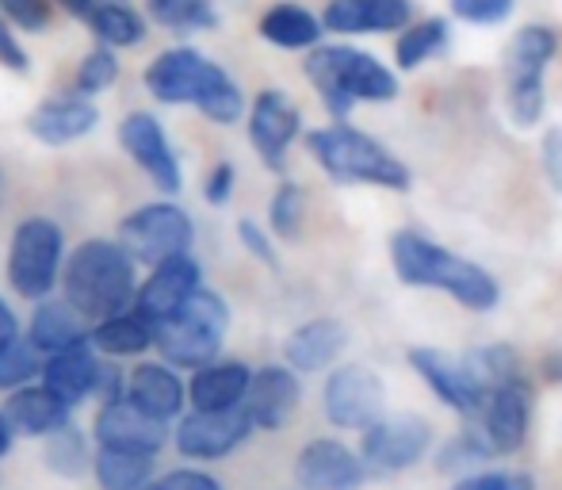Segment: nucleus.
I'll return each mask as SVG.
<instances>
[{
    "label": "nucleus",
    "mask_w": 562,
    "mask_h": 490,
    "mask_svg": "<svg viewBox=\"0 0 562 490\" xmlns=\"http://www.w3.org/2000/svg\"><path fill=\"white\" fill-rule=\"evenodd\" d=\"M391 260L402 283H409V288H440L463 307H471V311H490V307H497V296H502L497 280L486 268L467 257H456L445 245L429 242L417 231L394 234Z\"/></svg>",
    "instance_id": "obj_1"
},
{
    "label": "nucleus",
    "mask_w": 562,
    "mask_h": 490,
    "mask_svg": "<svg viewBox=\"0 0 562 490\" xmlns=\"http://www.w3.org/2000/svg\"><path fill=\"white\" fill-rule=\"evenodd\" d=\"M66 303L81 319L108 322L134 299V257L115 242H85L66 265Z\"/></svg>",
    "instance_id": "obj_2"
},
{
    "label": "nucleus",
    "mask_w": 562,
    "mask_h": 490,
    "mask_svg": "<svg viewBox=\"0 0 562 490\" xmlns=\"http://www.w3.org/2000/svg\"><path fill=\"white\" fill-rule=\"evenodd\" d=\"M306 77L322 92V104L329 108V115H337V120H345L360 100L386 104V100L398 97V77L356 46H318L306 58Z\"/></svg>",
    "instance_id": "obj_3"
},
{
    "label": "nucleus",
    "mask_w": 562,
    "mask_h": 490,
    "mask_svg": "<svg viewBox=\"0 0 562 490\" xmlns=\"http://www.w3.org/2000/svg\"><path fill=\"white\" fill-rule=\"evenodd\" d=\"M311 154L334 180H360V185H379L391 192H406L409 169L371 134L352 131V126H326L306 138Z\"/></svg>",
    "instance_id": "obj_4"
},
{
    "label": "nucleus",
    "mask_w": 562,
    "mask_h": 490,
    "mask_svg": "<svg viewBox=\"0 0 562 490\" xmlns=\"http://www.w3.org/2000/svg\"><path fill=\"white\" fill-rule=\"evenodd\" d=\"M229 326V311L223 296L215 291H195L172 319L157 322V349L169 365L177 368H207L215 365L223 337Z\"/></svg>",
    "instance_id": "obj_5"
},
{
    "label": "nucleus",
    "mask_w": 562,
    "mask_h": 490,
    "mask_svg": "<svg viewBox=\"0 0 562 490\" xmlns=\"http://www.w3.org/2000/svg\"><path fill=\"white\" fill-rule=\"evenodd\" d=\"M559 51V35L551 27H525L513 35L509 43V62H505V74H509V115L517 126H536L543 115V74H548V62Z\"/></svg>",
    "instance_id": "obj_6"
},
{
    "label": "nucleus",
    "mask_w": 562,
    "mask_h": 490,
    "mask_svg": "<svg viewBox=\"0 0 562 490\" xmlns=\"http://www.w3.org/2000/svg\"><path fill=\"white\" fill-rule=\"evenodd\" d=\"M61 226L50 219H27L15 226L12 249H8V283L20 291L23 299H43L58 283L61 268Z\"/></svg>",
    "instance_id": "obj_7"
},
{
    "label": "nucleus",
    "mask_w": 562,
    "mask_h": 490,
    "mask_svg": "<svg viewBox=\"0 0 562 490\" xmlns=\"http://www.w3.org/2000/svg\"><path fill=\"white\" fill-rule=\"evenodd\" d=\"M192 219L172 203H149L138 208L134 215L123 219L119 226V245L131 253L134 260L146 265H161L169 257H180L192 245Z\"/></svg>",
    "instance_id": "obj_8"
},
{
    "label": "nucleus",
    "mask_w": 562,
    "mask_h": 490,
    "mask_svg": "<svg viewBox=\"0 0 562 490\" xmlns=\"http://www.w3.org/2000/svg\"><path fill=\"white\" fill-rule=\"evenodd\" d=\"M409 365L417 368V376L437 391V399H445L451 410L459 414H482L490 402L494 387L486 383L479 365L471 360H459L445 349H414L409 353Z\"/></svg>",
    "instance_id": "obj_9"
},
{
    "label": "nucleus",
    "mask_w": 562,
    "mask_h": 490,
    "mask_svg": "<svg viewBox=\"0 0 562 490\" xmlns=\"http://www.w3.org/2000/svg\"><path fill=\"white\" fill-rule=\"evenodd\" d=\"M429 445H432V430L425 417L394 414V417H379L371 430H363L360 456L375 471H406L429 453Z\"/></svg>",
    "instance_id": "obj_10"
},
{
    "label": "nucleus",
    "mask_w": 562,
    "mask_h": 490,
    "mask_svg": "<svg viewBox=\"0 0 562 490\" xmlns=\"http://www.w3.org/2000/svg\"><path fill=\"white\" fill-rule=\"evenodd\" d=\"M215 62H207L192 46H177V51L157 54V62L146 69V89L154 92L161 104H195L207 97L211 85L223 77Z\"/></svg>",
    "instance_id": "obj_11"
},
{
    "label": "nucleus",
    "mask_w": 562,
    "mask_h": 490,
    "mask_svg": "<svg viewBox=\"0 0 562 490\" xmlns=\"http://www.w3.org/2000/svg\"><path fill=\"white\" fill-rule=\"evenodd\" d=\"M257 430L245 407L234 410H192L177 425V448L188 460H223Z\"/></svg>",
    "instance_id": "obj_12"
},
{
    "label": "nucleus",
    "mask_w": 562,
    "mask_h": 490,
    "mask_svg": "<svg viewBox=\"0 0 562 490\" xmlns=\"http://www.w3.org/2000/svg\"><path fill=\"white\" fill-rule=\"evenodd\" d=\"M326 417L340 430H371L383 417V379L363 365H345L326 383Z\"/></svg>",
    "instance_id": "obj_13"
},
{
    "label": "nucleus",
    "mask_w": 562,
    "mask_h": 490,
    "mask_svg": "<svg viewBox=\"0 0 562 490\" xmlns=\"http://www.w3.org/2000/svg\"><path fill=\"white\" fill-rule=\"evenodd\" d=\"M295 476L303 490H360L368 479V464L340 441L318 437L299 453Z\"/></svg>",
    "instance_id": "obj_14"
},
{
    "label": "nucleus",
    "mask_w": 562,
    "mask_h": 490,
    "mask_svg": "<svg viewBox=\"0 0 562 490\" xmlns=\"http://www.w3.org/2000/svg\"><path fill=\"white\" fill-rule=\"evenodd\" d=\"M97 441L100 448H131V453H157L169 441L161 417L146 414L138 402L119 399L104 402L97 414Z\"/></svg>",
    "instance_id": "obj_15"
},
{
    "label": "nucleus",
    "mask_w": 562,
    "mask_h": 490,
    "mask_svg": "<svg viewBox=\"0 0 562 490\" xmlns=\"http://www.w3.org/2000/svg\"><path fill=\"white\" fill-rule=\"evenodd\" d=\"M299 123H303L299 120V108L280 89H265L257 97L249 115V138L268 169H283V157H288V146L295 142Z\"/></svg>",
    "instance_id": "obj_16"
},
{
    "label": "nucleus",
    "mask_w": 562,
    "mask_h": 490,
    "mask_svg": "<svg viewBox=\"0 0 562 490\" xmlns=\"http://www.w3.org/2000/svg\"><path fill=\"white\" fill-rule=\"evenodd\" d=\"M119 142L123 149L142 165V169L154 177V185L161 192H180V165H177V154H172L169 138H165L161 123L146 112H134L131 120L119 126Z\"/></svg>",
    "instance_id": "obj_17"
},
{
    "label": "nucleus",
    "mask_w": 562,
    "mask_h": 490,
    "mask_svg": "<svg viewBox=\"0 0 562 490\" xmlns=\"http://www.w3.org/2000/svg\"><path fill=\"white\" fill-rule=\"evenodd\" d=\"M299 399H303V387H299L295 368L268 365V368L252 371L249 394H245V410H249L257 430L276 433L291 422V414L299 410Z\"/></svg>",
    "instance_id": "obj_18"
},
{
    "label": "nucleus",
    "mask_w": 562,
    "mask_h": 490,
    "mask_svg": "<svg viewBox=\"0 0 562 490\" xmlns=\"http://www.w3.org/2000/svg\"><path fill=\"white\" fill-rule=\"evenodd\" d=\"M200 291V265H195L188 253L180 257H169L154 268V276L146 280V288L138 291V307L149 322H165L188 303V299Z\"/></svg>",
    "instance_id": "obj_19"
},
{
    "label": "nucleus",
    "mask_w": 562,
    "mask_h": 490,
    "mask_svg": "<svg viewBox=\"0 0 562 490\" xmlns=\"http://www.w3.org/2000/svg\"><path fill=\"white\" fill-rule=\"evenodd\" d=\"M409 15H414L409 0H329L322 23L337 35H375V31L406 27Z\"/></svg>",
    "instance_id": "obj_20"
},
{
    "label": "nucleus",
    "mask_w": 562,
    "mask_h": 490,
    "mask_svg": "<svg viewBox=\"0 0 562 490\" xmlns=\"http://www.w3.org/2000/svg\"><path fill=\"white\" fill-rule=\"evenodd\" d=\"M528 414H532V402H528V387L520 383H502L490 391L486 402V441L494 445V453H520L528 441Z\"/></svg>",
    "instance_id": "obj_21"
},
{
    "label": "nucleus",
    "mask_w": 562,
    "mask_h": 490,
    "mask_svg": "<svg viewBox=\"0 0 562 490\" xmlns=\"http://www.w3.org/2000/svg\"><path fill=\"white\" fill-rule=\"evenodd\" d=\"M104 365L97 360V353L89 345H77V349L54 353L43 365V387L58 394L66 407H77L85 399H97V383Z\"/></svg>",
    "instance_id": "obj_22"
},
{
    "label": "nucleus",
    "mask_w": 562,
    "mask_h": 490,
    "mask_svg": "<svg viewBox=\"0 0 562 490\" xmlns=\"http://www.w3.org/2000/svg\"><path fill=\"white\" fill-rule=\"evenodd\" d=\"M100 112L89 104L85 97H66V100H46L31 112L27 131L35 134L43 146H66V142H77L97 126Z\"/></svg>",
    "instance_id": "obj_23"
},
{
    "label": "nucleus",
    "mask_w": 562,
    "mask_h": 490,
    "mask_svg": "<svg viewBox=\"0 0 562 490\" xmlns=\"http://www.w3.org/2000/svg\"><path fill=\"white\" fill-rule=\"evenodd\" d=\"M252 371L241 360H223V365H207L192 376L188 383V399L195 410H234L245 407Z\"/></svg>",
    "instance_id": "obj_24"
},
{
    "label": "nucleus",
    "mask_w": 562,
    "mask_h": 490,
    "mask_svg": "<svg viewBox=\"0 0 562 490\" xmlns=\"http://www.w3.org/2000/svg\"><path fill=\"white\" fill-rule=\"evenodd\" d=\"M8 422L23 437H50L69 425V407L46 387H20L4 407Z\"/></svg>",
    "instance_id": "obj_25"
},
{
    "label": "nucleus",
    "mask_w": 562,
    "mask_h": 490,
    "mask_svg": "<svg viewBox=\"0 0 562 490\" xmlns=\"http://www.w3.org/2000/svg\"><path fill=\"white\" fill-rule=\"evenodd\" d=\"M126 399L138 402L146 414L169 422V417H177L184 410L188 387L180 383V376L169 365H142L126 379Z\"/></svg>",
    "instance_id": "obj_26"
},
{
    "label": "nucleus",
    "mask_w": 562,
    "mask_h": 490,
    "mask_svg": "<svg viewBox=\"0 0 562 490\" xmlns=\"http://www.w3.org/2000/svg\"><path fill=\"white\" fill-rule=\"evenodd\" d=\"M348 334L337 319H314L306 326H299L295 334L283 345V357H288V368L295 371H318L329 368L345 349Z\"/></svg>",
    "instance_id": "obj_27"
},
{
    "label": "nucleus",
    "mask_w": 562,
    "mask_h": 490,
    "mask_svg": "<svg viewBox=\"0 0 562 490\" xmlns=\"http://www.w3.org/2000/svg\"><path fill=\"white\" fill-rule=\"evenodd\" d=\"M31 342H35L38 353H66L77 349V345H89L92 334H85L81 314L74 311L69 303H43L31 319Z\"/></svg>",
    "instance_id": "obj_28"
},
{
    "label": "nucleus",
    "mask_w": 562,
    "mask_h": 490,
    "mask_svg": "<svg viewBox=\"0 0 562 490\" xmlns=\"http://www.w3.org/2000/svg\"><path fill=\"white\" fill-rule=\"evenodd\" d=\"M92 345L108 357H138L149 345H157V322H149L142 311H123L108 322H97Z\"/></svg>",
    "instance_id": "obj_29"
},
{
    "label": "nucleus",
    "mask_w": 562,
    "mask_h": 490,
    "mask_svg": "<svg viewBox=\"0 0 562 490\" xmlns=\"http://www.w3.org/2000/svg\"><path fill=\"white\" fill-rule=\"evenodd\" d=\"M260 35L272 46H283V51H306V46H314L322 38V20L299 4H280L272 12H265Z\"/></svg>",
    "instance_id": "obj_30"
},
{
    "label": "nucleus",
    "mask_w": 562,
    "mask_h": 490,
    "mask_svg": "<svg viewBox=\"0 0 562 490\" xmlns=\"http://www.w3.org/2000/svg\"><path fill=\"white\" fill-rule=\"evenodd\" d=\"M100 490H138L154 476V453H131V448H100L92 460Z\"/></svg>",
    "instance_id": "obj_31"
},
{
    "label": "nucleus",
    "mask_w": 562,
    "mask_h": 490,
    "mask_svg": "<svg viewBox=\"0 0 562 490\" xmlns=\"http://www.w3.org/2000/svg\"><path fill=\"white\" fill-rule=\"evenodd\" d=\"M89 23L108 46H134V43H142V35H146L138 12H134L126 0H97Z\"/></svg>",
    "instance_id": "obj_32"
},
{
    "label": "nucleus",
    "mask_w": 562,
    "mask_h": 490,
    "mask_svg": "<svg viewBox=\"0 0 562 490\" xmlns=\"http://www.w3.org/2000/svg\"><path fill=\"white\" fill-rule=\"evenodd\" d=\"M89 464H92L89 441H85V433L77 430V425H66V430H58V433L46 437V468H50L54 476L81 479Z\"/></svg>",
    "instance_id": "obj_33"
},
{
    "label": "nucleus",
    "mask_w": 562,
    "mask_h": 490,
    "mask_svg": "<svg viewBox=\"0 0 562 490\" xmlns=\"http://www.w3.org/2000/svg\"><path fill=\"white\" fill-rule=\"evenodd\" d=\"M149 15L172 31H207L218 23L211 0H146Z\"/></svg>",
    "instance_id": "obj_34"
},
{
    "label": "nucleus",
    "mask_w": 562,
    "mask_h": 490,
    "mask_svg": "<svg viewBox=\"0 0 562 490\" xmlns=\"http://www.w3.org/2000/svg\"><path fill=\"white\" fill-rule=\"evenodd\" d=\"M38 371H43V365H38V349L31 337L15 334L12 342L0 345V391H20Z\"/></svg>",
    "instance_id": "obj_35"
},
{
    "label": "nucleus",
    "mask_w": 562,
    "mask_h": 490,
    "mask_svg": "<svg viewBox=\"0 0 562 490\" xmlns=\"http://www.w3.org/2000/svg\"><path fill=\"white\" fill-rule=\"evenodd\" d=\"M445 38H448V23L445 20H425V23H417V27L402 31L398 46H394V58H398L402 69H414V66H422L432 51H440V46H445Z\"/></svg>",
    "instance_id": "obj_36"
},
{
    "label": "nucleus",
    "mask_w": 562,
    "mask_h": 490,
    "mask_svg": "<svg viewBox=\"0 0 562 490\" xmlns=\"http://www.w3.org/2000/svg\"><path fill=\"white\" fill-rule=\"evenodd\" d=\"M490 456H494V445H490L486 437H479V433H459L456 441H448V445L440 448L437 468L440 471H467V468L486 464Z\"/></svg>",
    "instance_id": "obj_37"
},
{
    "label": "nucleus",
    "mask_w": 562,
    "mask_h": 490,
    "mask_svg": "<svg viewBox=\"0 0 562 490\" xmlns=\"http://www.w3.org/2000/svg\"><path fill=\"white\" fill-rule=\"evenodd\" d=\"M241 108H245V100H241V89H237L234 81L223 74L215 85L207 89V97L200 100V112L207 115V120H215V123H237L241 120Z\"/></svg>",
    "instance_id": "obj_38"
},
{
    "label": "nucleus",
    "mask_w": 562,
    "mask_h": 490,
    "mask_svg": "<svg viewBox=\"0 0 562 490\" xmlns=\"http://www.w3.org/2000/svg\"><path fill=\"white\" fill-rule=\"evenodd\" d=\"M119 77V62L112 51H92L89 58L81 62V69H77V92L81 97H92V92H104L108 85H112Z\"/></svg>",
    "instance_id": "obj_39"
},
{
    "label": "nucleus",
    "mask_w": 562,
    "mask_h": 490,
    "mask_svg": "<svg viewBox=\"0 0 562 490\" xmlns=\"http://www.w3.org/2000/svg\"><path fill=\"white\" fill-rule=\"evenodd\" d=\"M299 226H303V188L280 185V192L272 196V231L280 238H295Z\"/></svg>",
    "instance_id": "obj_40"
},
{
    "label": "nucleus",
    "mask_w": 562,
    "mask_h": 490,
    "mask_svg": "<svg viewBox=\"0 0 562 490\" xmlns=\"http://www.w3.org/2000/svg\"><path fill=\"white\" fill-rule=\"evenodd\" d=\"M451 490H536V483L525 471H482V476H467Z\"/></svg>",
    "instance_id": "obj_41"
},
{
    "label": "nucleus",
    "mask_w": 562,
    "mask_h": 490,
    "mask_svg": "<svg viewBox=\"0 0 562 490\" xmlns=\"http://www.w3.org/2000/svg\"><path fill=\"white\" fill-rule=\"evenodd\" d=\"M451 12L467 23H502L513 12V0H451Z\"/></svg>",
    "instance_id": "obj_42"
},
{
    "label": "nucleus",
    "mask_w": 562,
    "mask_h": 490,
    "mask_svg": "<svg viewBox=\"0 0 562 490\" xmlns=\"http://www.w3.org/2000/svg\"><path fill=\"white\" fill-rule=\"evenodd\" d=\"M0 8H4L8 20L20 23L23 31H43L46 20H50L46 0H0Z\"/></svg>",
    "instance_id": "obj_43"
},
{
    "label": "nucleus",
    "mask_w": 562,
    "mask_h": 490,
    "mask_svg": "<svg viewBox=\"0 0 562 490\" xmlns=\"http://www.w3.org/2000/svg\"><path fill=\"white\" fill-rule=\"evenodd\" d=\"M157 490H223L215 476L207 471H195V468H177L157 483Z\"/></svg>",
    "instance_id": "obj_44"
},
{
    "label": "nucleus",
    "mask_w": 562,
    "mask_h": 490,
    "mask_svg": "<svg viewBox=\"0 0 562 490\" xmlns=\"http://www.w3.org/2000/svg\"><path fill=\"white\" fill-rule=\"evenodd\" d=\"M543 169L548 180L562 192V126H551L548 138H543Z\"/></svg>",
    "instance_id": "obj_45"
},
{
    "label": "nucleus",
    "mask_w": 562,
    "mask_h": 490,
    "mask_svg": "<svg viewBox=\"0 0 562 490\" xmlns=\"http://www.w3.org/2000/svg\"><path fill=\"white\" fill-rule=\"evenodd\" d=\"M237 234H241V242H245V249L252 253V257H260L265 265H276V253H272V245H268V238H265V231H260L252 219H241L237 223Z\"/></svg>",
    "instance_id": "obj_46"
},
{
    "label": "nucleus",
    "mask_w": 562,
    "mask_h": 490,
    "mask_svg": "<svg viewBox=\"0 0 562 490\" xmlns=\"http://www.w3.org/2000/svg\"><path fill=\"white\" fill-rule=\"evenodd\" d=\"M234 165L223 162V165H215V172L207 177V188H203V196H207V203H226L229 200V192H234Z\"/></svg>",
    "instance_id": "obj_47"
},
{
    "label": "nucleus",
    "mask_w": 562,
    "mask_h": 490,
    "mask_svg": "<svg viewBox=\"0 0 562 490\" xmlns=\"http://www.w3.org/2000/svg\"><path fill=\"white\" fill-rule=\"evenodd\" d=\"M0 62H4L8 69H27V54H23V46L15 43L4 23H0Z\"/></svg>",
    "instance_id": "obj_48"
},
{
    "label": "nucleus",
    "mask_w": 562,
    "mask_h": 490,
    "mask_svg": "<svg viewBox=\"0 0 562 490\" xmlns=\"http://www.w3.org/2000/svg\"><path fill=\"white\" fill-rule=\"evenodd\" d=\"M12 337H15V314L8 311V303L0 299V345L12 342Z\"/></svg>",
    "instance_id": "obj_49"
},
{
    "label": "nucleus",
    "mask_w": 562,
    "mask_h": 490,
    "mask_svg": "<svg viewBox=\"0 0 562 490\" xmlns=\"http://www.w3.org/2000/svg\"><path fill=\"white\" fill-rule=\"evenodd\" d=\"M12 437H15L12 422H8V414L0 410V460H4V456L12 453Z\"/></svg>",
    "instance_id": "obj_50"
},
{
    "label": "nucleus",
    "mask_w": 562,
    "mask_h": 490,
    "mask_svg": "<svg viewBox=\"0 0 562 490\" xmlns=\"http://www.w3.org/2000/svg\"><path fill=\"white\" fill-rule=\"evenodd\" d=\"M61 8H66V12H74V15H85V20H89L92 8H97V0H61Z\"/></svg>",
    "instance_id": "obj_51"
},
{
    "label": "nucleus",
    "mask_w": 562,
    "mask_h": 490,
    "mask_svg": "<svg viewBox=\"0 0 562 490\" xmlns=\"http://www.w3.org/2000/svg\"><path fill=\"white\" fill-rule=\"evenodd\" d=\"M0 200H4V177H0Z\"/></svg>",
    "instance_id": "obj_52"
},
{
    "label": "nucleus",
    "mask_w": 562,
    "mask_h": 490,
    "mask_svg": "<svg viewBox=\"0 0 562 490\" xmlns=\"http://www.w3.org/2000/svg\"><path fill=\"white\" fill-rule=\"evenodd\" d=\"M138 490H157V483H146V487H138Z\"/></svg>",
    "instance_id": "obj_53"
}]
</instances>
